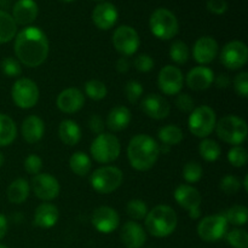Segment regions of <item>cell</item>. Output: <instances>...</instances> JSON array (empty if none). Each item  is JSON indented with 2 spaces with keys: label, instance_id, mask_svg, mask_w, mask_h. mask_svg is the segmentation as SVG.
Here are the masks:
<instances>
[{
  "label": "cell",
  "instance_id": "1",
  "mask_svg": "<svg viewBox=\"0 0 248 248\" xmlns=\"http://www.w3.org/2000/svg\"><path fill=\"white\" fill-rule=\"evenodd\" d=\"M14 50L19 63L29 68L39 67L48 56L47 36L38 27H26L16 35Z\"/></svg>",
  "mask_w": 248,
  "mask_h": 248
},
{
  "label": "cell",
  "instance_id": "2",
  "mask_svg": "<svg viewBox=\"0 0 248 248\" xmlns=\"http://www.w3.org/2000/svg\"><path fill=\"white\" fill-rule=\"evenodd\" d=\"M160 156V145L148 135H137L130 140L127 157L131 166L137 171H148L156 164Z\"/></svg>",
  "mask_w": 248,
  "mask_h": 248
},
{
  "label": "cell",
  "instance_id": "3",
  "mask_svg": "<svg viewBox=\"0 0 248 248\" xmlns=\"http://www.w3.org/2000/svg\"><path fill=\"white\" fill-rule=\"evenodd\" d=\"M145 219V228L150 235L155 237H166L176 230L177 218L173 208L166 205H159L148 212Z\"/></svg>",
  "mask_w": 248,
  "mask_h": 248
},
{
  "label": "cell",
  "instance_id": "4",
  "mask_svg": "<svg viewBox=\"0 0 248 248\" xmlns=\"http://www.w3.org/2000/svg\"><path fill=\"white\" fill-rule=\"evenodd\" d=\"M216 133L223 142L240 145L247 138V124L239 116H224L216 124Z\"/></svg>",
  "mask_w": 248,
  "mask_h": 248
},
{
  "label": "cell",
  "instance_id": "5",
  "mask_svg": "<svg viewBox=\"0 0 248 248\" xmlns=\"http://www.w3.org/2000/svg\"><path fill=\"white\" fill-rule=\"evenodd\" d=\"M149 27L152 33L162 40H170L174 38L179 31L178 19L173 12L165 7L156 9L149 19Z\"/></svg>",
  "mask_w": 248,
  "mask_h": 248
},
{
  "label": "cell",
  "instance_id": "6",
  "mask_svg": "<svg viewBox=\"0 0 248 248\" xmlns=\"http://www.w3.org/2000/svg\"><path fill=\"white\" fill-rule=\"evenodd\" d=\"M121 152V145L118 138L111 133H101L94 138L90 147L92 157L99 164H110L115 161Z\"/></svg>",
  "mask_w": 248,
  "mask_h": 248
},
{
  "label": "cell",
  "instance_id": "7",
  "mask_svg": "<svg viewBox=\"0 0 248 248\" xmlns=\"http://www.w3.org/2000/svg\"><path fill=\"white\" fill-rule=\"evenodd\" d=\"M217 124L215 110L208 106L194 108L188 119V127L191 135L199 138H206L213 132Z\"/></svg>",
  "mask_w": 248,
  "mask_h": 248
},
{
  "label": "cell",
  "instance_id": "8",
  "mask_svg": "<svg viewBox=\"0 0 248 248\" xmlns=\"http://www.w3.org/2000/svg\"><path fill=\"white\" fill-rule=\"evenodd\" d=\"M123 172L115 166H103L91 174V186L97 193L110 194L123 183Z\"/></svg>",
  "mask_w": 248,
  "mask_h": 248
},
{
  "label": "cell",
  "instance_id": "9",
  "mask_svg": "<svg viewBox=\"0 0 248 248\" xmlns=\"http://www.w3.org/2000/svg\"><path fill=\"white\" fill-rule=\"evenodd\" d=\"M11 96L12 101L18 108H33L39 101L38 85L28 78H21V79L16 80L12 86Z\"/></svg>",
  "mask_w": 248,
  "mask_h": 248
},
{
  "label": "cell",
  "instance_id": "10",
  "mask_svg": "<svg viewBox=\"0 0 248 248\" xmlns=\"http://www.w3.org/2000/svg\"><path fill=\"white\" fill-rule=\"evenodd\" d=\"M228 224L224 215L205 217L198 225V235L206 242H216L223 239L228 232Z\"/></svg>",
  "mask_w": 248,
  "mask_h": 248
},
{
  "label": "cell",
  "instance_id": "11",
  "mask_svg": "<svg viewBox=\"0 0 248 248\" xmlns=\"http://www.w3.org/2000/svg\"><path fill=\"white\" fill-rule=\"evenodd\" d=\"M113 45L118 52L127 57L137 52L140 45V39L137 31L130 26H120L113 34Z\"/></svg>",
  "mask_w": 248,
  "mask_h": 248
},
{
  "label": "cell",
  "instance_id": "12",
  "mask_svg": "<svg viewBox=\"0 0 248 248\" xmlns=\"http://www.w3.org/2000/svg\"><path fill=\"white\" fill-rule=\"evenodd\" d=\"M223 65L230 70H236L244 67L248 61V48L242 41H230L220 52Z\"/></svg>",
  "mask_w": 248,
  "mask_h": 248
},
{
  "label": "cell",
  "instance_id": "13",
  "mask_svg": "<svg viewBox=\"0 0 248 248\" xmlns=\"http://www.w3.org/2000/svg\"><path fill=\"white\" fill-rule=\"evenodd\" d=\"M184 77L182 70L174 65H165L159 73L157 77V85L159 89L169 96H174L181 92L183 89Z\"/></svg>",
  "mask_w": 248,
  "mask_h": 248
},
{
  "label": "cell",
  "instance_id": "14",
  "mask_svg": "<svg viewBox=\"0 0 248 248\" xmlns=\"http://www.w3.org/2000/svg\"><path fill=\"white\" fill-rule=\"evenodd\" d=\"M60 189L57 179L48 173H38L31 179V190L36 198L43 201H51L57 198Z\"/></svg>",
  "mask_w": 248,
  "mask_h": 248
},
{
  "label": "cell",
  "instance_id": "15",
  "mask_svg": "<svg viewBox=\"0 0 248 248\" xmlns=\"http://www.w3.org/2000/svg\"><path fill=\"white\" fill-rule=\"evenodd\" d=\"M140 109L145 115L154 119V120L166 119L171 111V107H170V103L166 101V98L157 93H150L145 96L140 103Z\"/></svg>",
  "mask_w": 248,
  "mask_h": 248
},
{
  "label": "cell",
  "instance_id": "16",
  "mask_svg": "<svg viewBox=\"0 0 248 248\" xmlns=\"http://www.w3.org/2000/svg\"><path fill=\"white\" fill-rule=\"evenodd\" d=\"M92 224L99 232L109 234L118 229L120 224V217L114 208L101 206L92 215Z\"/></svg>",
  "mask_w": 248,
  "mask_h": 248
},
{
  "label": "cell",
  "instance_id": "17",
  "mask_svg": "<svg viewBox=\"0 0 248 248\" xmlns=\"http://www.w3.org/2000/svg\"><path fill=\"white\" fill-rule=\"evenodd\" d=\"M119 18V12L115 5L111 2H101L92 11V21L97 28L102 31H108L115 26Z\"/></svg>",
  "mask_w": 248,
  "mask_h": 248
},
{
  "label": "cell",
  "instance_id": "18",
  "mask_svg": "<svg viewBox=\"0 0 248 248\" xmlns=\"http://www.w3.org/2000/svg\"><path fill=\"white\" fill-rule=\"evenodd\" d=\"M174 199L177 203L189 212L200 210L201 206V194L194 186L189 184H181L174 190Z\"/></svg>",
  "mask_w": 248,
  "mask_h": 248
},
{
  "label": "cell",
  "instance_id": "19",
  "mask_svg": "<svg viewBox=\"0 0 248 248\" xmlns=\"http://www.w3.org/2000/svg\"><path fill=\"white\" fill-rule=\"evenodd\" d=\"M85 96L79 89L69 87L61 92L57 97V107L65 114L77 113L84 107Z\"/></svg>",
  "mask_w": 248,
  "mask_h": 248
},
{
  "label": "cell",
  "instance_id": "20",
  "mask_svg": "<svg viewBox=\"0 0 248 248\" xmlns=\"http://www.w3.org/2000/svg\"><path fill=\"white\" fill-rule=\"evenodd\" d=\"M218 55V43L212 36L198 39L193 47V57L200 64H208Z\"/></svg>",
  "mask_w": 248,
  "mask_h": 248
},
{
  "label": "cell",
  "instance_id": "21",
  "mask_svg": "<svg viewBox=\"0 0 248 248\" xmlns=\"http://www.w3.org/2000/svg\"><path fill=\"white\" fill-rule=\"evenodd\" d=\"M215 80V73L212 69L203 65L193 68L189 70V73L186 77V82L189 89L194 91H203L207 90L211 85L213 84Z\"/></svg>",
  "mask_w": 248,
  "mask_h": 248
},
{
  "label": "cell",
  "instance_id": "22",
  "mask_svg": "<svg viewBox=\"0 0 248 248\" xmlns=\"http://www.w3.org/2000/svg\"><path fill=\"white\" fill-rule=\"evenodd\" d=\"M120 239L127 248H142L147 241V234L138 223L126 222L121 228Z\"/></svg>",
  "mask_w": 248,
  "mask_h": 248
},
{
  "label": "cell",
  "instance_id": "23",
  "mask_svg": "<svg viewBox=\"0 0 248 248\" xmlns=\"http://www.w3.org/2000/svg\"><path fill=\"white\" fill-rule=\"evenodd\" d=\"M38 14V4L34 0H17L12 7L11 16L16 24L28 26L35 21Z\"/></svg>",
  "mask_w": 248,
  "mask_h": 248
},
{
  "label": "cell",
  "instance_id": "24",
  "mask_svg": "<svg viewBox=\"0 0 248 248\" xmlns=\"http://www.w3.org/2000/svg\"><path fill=\"white\" fill-rule=\"evenodd\" d=\"M60 212L55 205L50 202H44L38 206L34 213V224L43 229L52 228L57 223Z\"/></svg>",
  "mask_w": 248,
  "mask_h": 248
},
{
  "label": "cell",
  "instance_id": "25",
  "mask_svg": "<svg viewBox=\"0 0 248 248\" xmlns=\"http://www.w3.org/2000/svg\"><path fill=\"white\" fill-rule=\"evenodd\" d=\"M44 131H45L44 121L36 115L28 116L22 123V136L29 144L39 142L43 138Z\"/></svg>",
  "mask_w": 248,
  "mask_h": 248
},
{
  "label": "cell",
  "instance_id": "26",
  "mask_svg": "<svg viewBox=\"0 0 248 248\" xmlns=\"http://www.w3.org/2000/svg\"><path fill=\"white\" fill-rule=\"evenodd\" d=\"M131 123L130 109L124 106H118L109 111L107 116V127L113 132H120L125 130Z\"/></svg>",
  "mask_w": 248,
  "mask_h": 248
},
{
  "label": "cell",
  "instance_id": "27",
  "mask_svg": "<svg viewBox=\"0 0 248 248\" xmlns=\"http://www.w3.org/2000/svg\"><path fill=\"white\" fill-rule=\"evenodd\" d=\"M58 135L64 144L73 147L81 140V128L75 121L63 120L58 127Z\"/></svg>",
  "mask_w": 248,
  "mask_h": 248
},
{
  "label": "cell",
  "instance_id": "28",
  "mask_svg": "<svg viewBox=\"0 0 248 248\" xmlns=\"http://www.w3.org/2000/svg\"><path fill=\"white\" fill-rule=\"evenodd\" d=\"M31 186L24 178H17L7 188V199L11 203L21 205L28 199Z\"/></svg>",
  "mask_w": 248,
  "mask_h": 248
},
{
  "label": "cell",
  "instance_id": "29",
  "mask_svg": "<svg viewBox=\"0 0 248 248\" xmlns=\"http://www.w3.org/2000/svg\"><path fill=\"white\" fill-rule=\"evenodd\" d=\"M17 127L15 121L6 114L0 113V147H7L16 140Z\"/></svg>",
  "mask_w": 248,
  "mask_h": 248
},
{
  "label": "cell",
  "instance_id": "30",
  "mask_svg": "<svg viewBox=\"0 0 248 248\" xmlns=\"http://www.w3.org/2000/svg\"><path fill=\"white\" fill-rule=\"evenodd\" d=\"M16 33L17 24L11 15L0 10V44L11 41L16 36Z\"/></svg>",
  "mask_w": 248,
  "mask_h": 248
},
{
  "label": "cell",
  "instance_id": "31",
  "mask_svg": "<svg viewBox=\"0 0 248 248\" xmlns=\"http://www.w3.org/2000/svg\"><path fill=\"white\" fill-rule=\"evenodd\" d=\"M69 166L77 176L84 177L91 171V159L84 152H77L70 156Z\"/></svg>",
  "mask_w": 248,
  "mask_h": 248
},
{
  "label": "cell",
  "instance_id": "32",
  "mask_svg": "<svg viewBox=\"0 0 248 248\" xmlns=\"http://www.w3.org/2000/svg\"><path fill=\"white\" fill-rule=\"evenodd\" d=\"M157 136H159L160 140H161L164 144L169 145V147L179 144L184 138L183 131L176 125L162 126L159 130V132H157Z\"/></svg>",
  "mask_w": 248,
  "mask_h": 248
},
{
  "label": "cell",
  "instance_id": "33",
  "mask_svg": "<svg viewBox=\"0 0 248 248\" xmlns=\"http://www.w3.org/2000/svg\"><path fill=\"white\" fill-rule=\"evenodd\" d=\"M199 152L203 160L208 162H213L220 156V147L216 140H203L199 145Z\"/></svg>",
  "mask_w": 248,
  "mask_h": 248
},
{
  "label": "cell",
  "instance_id": "34",
  "mask_svg": "<svg viewBox=\"0 0 248 248\" xmlns=\"http://www.w3.org/2000/svg\"><path fill=\"white\" fill-rule=\"evenodd\" d=\"M224 217L228 223L232 225H245L248 219V210L246 206L236 205L230 207L224 213Z\"/></svg>",
  "mask_w": 248,
  "mask_h": 248
},
{
  "label": "cell",
  "instance_id": "35",
  "mask_svg": "<svg viewBox=\"0 0 248 248\" xmlns=\"http://www.w3.org/2000/svg\"><path fill=\"white\" fill-rule=\"evenodd\" d=\"M170 57L177 64H184L189 60V47L184 41H173L170 47Z\"/></svg>",
  "mask_w": 248,
  "mask_h": 248
},
{
  "label": "cell",
  "instance_id": "36",
  "mask_svg": "<svg viewBox=\"0 0 248 248\" xmlns=\"http://www.w3.org/2000/svg\"><path fill=\"white\" fill-rule=\"evenodd\" d=\"M85 93L93 101H101L108 93L107 86L99 80H89L85 84Z\"/></svg>",
  "mask_w": 248,
  "mask_h": 248
},
{
  "label": "cell",
  "instance_id": "37",
  "mask_svg": "<svg viewBox=\"0 0 248 248\" xmlns=\"http://www.w3.org/2000/svg\"><path fill=\"white\" fill-rule=\"evenodd\" d=\"M126 212H127L128 217H131L132 219L140 220L147 217L149 211H148V206L144 201L135 199V200H131L127 202V205H126Z\"/></svg>",
  "mask_w": 248,
  "mask_h": 248
},
{
  "label": "cell",
  "instance_id": "38",
  "mask_svg": "<svg viewBox=\"0 0 248 248\" xmlns=\"http://www.w3.org/2000/svg\"><path fill=\"white\" fill-rule=\"evenodd\" d=\"M228 244L232 248H248V234L244 229H232L225 234Z\"/></svg>",
  "mask_w": 248,
  "mask_h": 248
},
{
  "label": "cell",
  "instance_id": "39",
  "mask_svg": "<svg viewBox=\"0 0 248 248\" xmlns=\"http://www.w3.org/2000/svg\"><path fill=\"white\" fill-rule=\"evenodd\" d=\"M183 177L188 183H196L202 177V166L196 161L186 162L183 169Z\"/></svg>",
  "mask_w": 248,
  "mask_h": 248
},
{
  "label": "cell",
  "instance_id": "40",
  "mask_svg": "<svg viewBox=\"0 0 248 248\" xmlns=\"http://www.w3.org/2000/svg\"><path fill=\"white\" fill-rule=\"evenodd\" d=\"M247 150L241 145H234L228 153V160L234 167H244L247 164Z\"/></svg>",
  "mask_w": 248,
  "mask_h": 248
},
{
  "label": "cell",
  "instance_id": "41",
  "mask_svg": "<svg viewBox=\"0 0 248 248\" xmlns=\"http://www.w3.org/2000/svg\"><path fill=\"white\" fill-rule=\"evenodd\" d=\"M1 70L6 77L16 78L19 77L22 73L21 63L18 60L14 57H6L1 61Z\"/></svg>",
  "mask_w": 248,
  "mask_h": 248
},
{
  "label": "cell",
  "instance_id": "42",
  "mask_svg": "<svg viewBox=\"0 0 248 248\" xmlns=\"http://www.w3.org/2000/svg\"><path fill=\"white\" fill-rule=\"evenodd\" d=\"M142 93H143V87L138 81H136V80H131V81H128L127 84H126L125 94H126V98L128 99L130 103H137L138 99L142 97Z\"/></svg>",
  "mask_w": 248,
  "mask_h": 248
},
{
  "label": "cell",
  "instance_id": "43",
  "mask_svg": "<svg viewBox=\"0 0 248 248\" xmlns=\"http://www.w3.org/2000/svg\"><path fill=\"white\" fill-rule=\"evenodd\" d=\"M241 188V182L235 176H225L220 182V189L228 195H234Z\"/></svg>",
  "mask_w": 248,
  "mask_h": 248
},
{
  "label": "cell",
  "instance_id": "44",
  "mask_svg": "<svg viewBox=\"0 0 248 248\" xmlns=\"http://www.w3.org/2000/svg\"><path fill=\"white\" fill-rule=\"evenodd\" d=\"M133 65H135L138 72L148 73L154 68V60L152 58V56L147 55V53H142V55H138L135 58Z\"/></svg>",
  "mask_w": 248,
  "mask_h": 248
},
{
  "label": "cell",
  "instance_id": "45",
  "mask_svg": "<svg viewBox=\"0 0 248 248\" xmlns=\"http://www.w3.org/2000/svg\"><path fill=\"white\" fill-rule=\"evenodd\" d=\"M234 89L239 96L246 98L248 97V73L242 72L235 77Z\"/></svg>",
  "mask_w": 248,
  "mask_h": 248
},
{
  "label": "cell",
  "instance_id": "46",
  "mask_svg": "<svg viewBox=\"0 0 248 248\" xmlns=\"http://www.w3.org/2000/svg\"><path fill=\"white\" fill-rule=\"evenodd\" d=\"M41 169H43V160L35 154H31L29 156H27V159L24 160V170L28 172L29 174H38L40 173Z\"/></svg>",
  "mask_w": 248,
  "mask_h": 248
},
{
  "label": "cell",
  "instance_id": "47",
  "mask_svg": "<svg viewBox=\"0 0 248 248\" xmlns=\"http://www.w3.org/2000/svg\"><path fill=\"white\" fill-rule=\"evenodd\" d=\"M176 106L183 113H191L194 108H195L194 99L186 93H178L176 99Z\"/></svg>",
  "mask_w": 248,
  "mask_h": 248
},
{
  "label": "cell",
  "instance_id": "48",
  "mask_svg": "<svg viewBox=\"0 0 248 248\" xmlns=\"http://www.w3.org/2000/svg\"><path fill=\"white\" fill-rule=\"evenodd\" d=\"M206 7L215 15H223L228 10V2L225 0H208Z\"/></svg>",
  "mask_w": 248,
  "mask_h": 248
},
{
  "label": "cell",
  "instance_id": "49",
  "mask_svg": "<svg viewBox=\"0 0 248 248\" xmlns=\"http://www.w3.org/2000/svg\"><path fill=\"white\" fill-rule=\"evenodd\" d=\"M89 128L92 131V132L96 133L97 136L103 133L104 131L103 119H102L98 114H93V115H91L89 119Z\"/></svg>",
  "mask_w": 248,
  "mask_h": 248
},
{
  "label": "cell",
  "instance_id": "50",
  "mask_svg": "<svg viewBox=\"0 0 248 248\" xmlns=\"http://www.w3.org/2000/svg\"><path fill=\"white\" fill-rule=\"evenodd\" d=\"M213 82L216 84V86L218 87V89H227L228 86L230 85V78L229 75L227 74H219L218 77H215V80H213Z\"/></svg>",
  "mask_w": 248,
  "mask_h": 248
},
{
  "label": "cell",
  "instance_id": "51",
  "mask_svg": "<svg viewBox=\"0 0 248 248\" xmlns=\"http://www.w3.org/2000/svg\"><path fill=\"white\" fill-rule=\"evenodd\" d=\"M130 67H131L130 61H128V58L125 57V56L119 58L118 62H116V70H118L119 73H127L128 69H130Z\"/></svg>",
  "mask_w": 248,
  "mask_h": 248
},
{
  "label": "cell",
  "instance_id": "52",
  "mask_svg": "<svg viewBox=\"0 0 248 248\" xmlns=\"http://www.w3.org/2000/svg\"><path fill=\"white\" fill-rule=\"evenodd\" d=\"M7 232V219L4 215H0V240L5 237Z\"/></svg>",
  "mask_w": 248,
  "mask_h": 248
},
{
  "label": "cell",
  "instance_id": "53",
  "mask_svg": "<svg viewBox=\"0 0 248 248\" xmlns=\"http://www.w3.org/2000/svg\"><path fill=\"white\" fill-rule=\"evenodd\" d=\"M244 186H245V190L248 191V176H245V178H244Z\"/></svg>",
  "mask_w": 248,
  "mask_h": 248
},
{
  "label": "cell",
  "instance_id": "54",
  "mask_svg": "<svg viewBox=\"0 0 248 248\" xmlns=\"http://www.w3.org/2000/svg\"><path fill=\"white\" fill-rule=\"evenodd\" d=\"M4 162H5V157H4V155H2V153L0 152V167L4 165Z\"/></svg>",
  "mask_w": 248,
  "mask_h": 248
},
{
  "label": "cell",
  "instance_id": "55",
  "mask_svg": "<svg viewBox=\"0 0 248 248\" xmlns=\"http://www.w3.org/2000/svg\"><path fill=\"white\" fill-rule=\"evenodd\" d=\"M60 1H62V2H72V1H74V0H60Z\"/></svg>",
  "mask_w": 248,
  "mask_h": 248
},
{
  "label": "cell",
  "instance_id": "56",
  "mask_svg": "<svg viewBox=\"0 0 248 248\" xmlns=\"http://www.w3.org/2000/svg\"><path fill=\"white\" fill-rule=\"evenodd\" d=\"M0 248H9V247L5 246V245H0Z\"/></svg>",
  "mask_w": 248,
  "mask_h": 248
},
{
  "label": "cell",
  "instance_id": "57",
  "mask_svg": "<svg viewBox=\"0 0 248 248\" xmlns=\"http://www.w3.org/2000/svg\"><path fill=\"white\" fill-rule=\"evenodd\" d=\"M96 1H103V0H96Z\"/></svg>",
  "mask_w": 248,
  "mask_h": 248
}]
</instances>
